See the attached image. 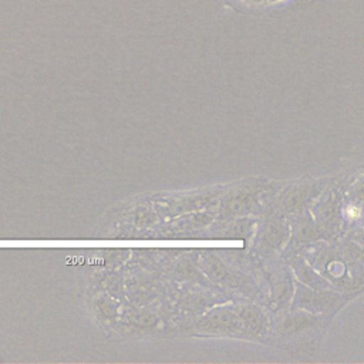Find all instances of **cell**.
Masks as SVG:
<instances>
[{
  "label": "cell",
  "instance_id": "cell-1",
  "mask_svg": "<svg viewBox=\"0 0 364 364\" xmlns=\"http://www.w3.org/2000/svg\"><path fill=\"white\" fill-rule=\"evenodd\" d=\"M242 4L250 9H269L286 3L287 0H239Z\"/></svg>",
  "mask_w": 364,
  "mask_h": 364
},
{
  "label": "cell",
  "instance_id": "cell-2",
  "mask_svg": "<svg viewBox=\"0 0 364 364\" xmlns=\"http://www.w3.org/2000/svg\"><path fill=\"white\" fill-rule=\"evenodd\" d=\"M347 215H348L350 218H358V216H360V208H357V206H350V208H347Z\"/></svg>",
  "mask_w": 364,
  "mask_h": 364
}]
</instances>
